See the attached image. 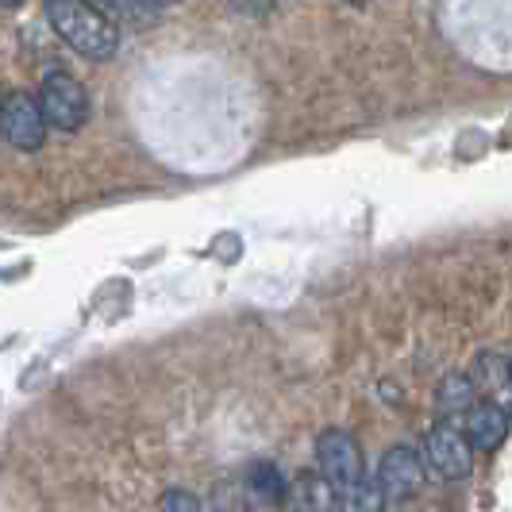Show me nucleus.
Instances as JSON below:
<instances>
[{
    "label": "nucleus",
    "instance_id": "f257e3e1",
    "mask_svg": "<svg viewBox=\"0 0 512 512\" xmlns=\"http://www.w3.org/2000/svg\"><path fill=\"white\" fill-rule=\"evenodd\" d=\"M43 12L58 31V39L70 43L81 58L108 62L120 51V27L112 24V16L101 12L93 0H47Z\"/></svg>",
    "mask_w": 512,
    "mask_h": 512
},
{
    "label": "nucleus",
    "instance_id": "f03ea898",
    "mask_svg": "<svg viewBox=\"0 0 512 512\" xmlns=\"http://www.w3.org/2000/svg\"><path fill=\"white\" fill-rule=\"evenodd\" d=\"M39 108L58 131H81L89 120V93L70 70H47L39 85Z\"/></svg>",
    "mask_w": 512,
    "mask_h": 512
},
{
    "label": "nucleus",
    "instance_id": "7ed1b4c3",
    "mask_svg": "<svg viewBox=\"0 0 512 512\" xmlns=\"http://www.w3.org/2000/svg\"><path fill=\"white\" fill-rule=\"evenodd\" d=\"M316 462H320V474L328 478V486L335 489L339 501L366 482L359 439L351 436V432H343V428H332V432L320 436V443H316Z\"/></svg>",
    "mask_w": 512,
    "mask_h": 512
},
{
    "label": "nucleus",
    "instance_id": "20e7f679",
    "mask_svg": "<svg viewBox=\"0 0 512 512\" xmlns=\"http://www.w3.org/2000/svg\"><path fill=\"white\" fill-rule=\"evenodd\" d=\"M0 139L24 154L43 151V143H47V116H43V108H39V101L31 93H24V89L4 93V101H0Z\"/></svg>",
    "mask_w": 512,
    "mask_h": 512
},
{
    "label": "nucleus",
    "instance_id": "39448f33",
    "mask_svg": "<svg viewBox=\"0 0 512 512\" xmlns=\"http://www.w3.org/2000/svg\"><path fill=\"white\" fill-rule=\"evenodd\" d=\"M378 493H382V501H409V497H416L420 493V486H424V462H420V455L412 451V447H389L382 455V462H378Z\"/></svg>",
    "mask_w": 512,
    "mask_h": 512
},
{
    "label": "nucleus",
    "instance_id": "423d86ee",
    "mask_svg": "<svg viewBox=\"0 0 512 512\" xmlns=\"http://www.w3.org/2000/svg\"><path fill=\"white\" fill-rule=\"evenodd\" d=\"M424 451H428V462L436 466L443 478H451V482L470 478V470H474V447H470L466 432H459L451 420H447V424H436V428L428 432Z\"/></svg>",
    "mask_w": 512,
    "mask_h": 512
},
{
    "label": "nucleus",
    "instance_id": "0eeeda50",
    "mask_svg": "<svg viewBox=\"0 0 512 512\" xmlns=\"http://www.w3.org/2000/svg\"><path fill=\"white\" fill-rule=\"evenodd\" d=\"M509 436V412L493 401H474V409L466 412V439L474 451H497Z\"/></svg>",
    "mask_w": 512,
    "mask_h": 512
},
{
    "label": "nucleus",
    "instance_id": "6e6552de",
    "mask_svg": "<svg viewBox=\"0 0 512 512\" xmlns=\"http://www.w3.org/2000/svg\"><path fill=\"white\" fill-rule=\"evenodd\" d=\"M289 497L297 501V512H335L339 505L335 489L328 486V478L320 470H301L289 486Z\"/></svg>",
    "mask_w": 512,
    "mask_h": 512
},
{
    "label": "nucleus",
    "instance_id": "1a4fd4ad",
    "mask_svg": "<svg viewBox=\"0 0 512 512\" xmlns=\"http://www.w3.org/2000/svg\"><path fill=\"white\" fill-rule=\"evenodd\" d=\"M247 493H251V497H262V501L282 505L285 497H289V482L278 474L274 462H255L251 474H247Z\"/></svg>",
    "mask_w": 512,
    "mask_h": 512
},
{
    "label": "nucleus",
    "instance_id": "9d476101",
    "mask_svg": "<svg viewBox=\"0 0 512 512\" xmlns=\"http://www.w3.org/2000/svg\"><path fill=\"white\" fill-rule=\"evenodd\" d=\"M439 412H447V416H466V412L474 409V382L466 378V374H447L443 382H439Z\"/></svg>",
    "mask_w": 512,
    "mask_h": 512
},
{
    "label": "nucleus",
    "instance_id": "9b49d317",
    "mask_svg": "<svg viewBox=\"0 0 512 512\" xmlns=\"http://www.w3.org/2000/svg\"><path fill=\"white\" fill-rule=\"evenodd\" d=\"M382 493H378V486L374 482H362L355 493H347L343 501H339V509L343 512H382Z\"/></svg>",
    "mask_w": 512,
    "mask_h": 512
},
{
    "label": "nucleus",
    "instance_id": "f8f14e48",
    "mask_svg": "<svg viewBox=\"0 0 512 512\" xmlns=\"http://www.w3.org/2000/svg\"><path fill=\"white\" fill-rule=\"evenodd\" d=\"M162 512H201V501L189 493V489H170V493H162Z\"/></svg>",
    "mask_w": 512,
    "mask_h": 512
},
{
    "label": "nucleus",
    "instance_id": "ddd939ff",
    "mask_svg": "<svg viewBox=\"0 0 512 512\" xmlns=\"http://www.w3.org/2000/svg\"><path fill=\"white\" fill-rule=\"evenodd\" d=\"M104 8H116L120 16H139V8L147 4V0H101Z\"/></svg>",
    "mask_w": 512,
    "mask_h": 512
},
{
    "label": "nucleus",
    "instance_id": "4468645a",
    "mask_svg": "<svg viewBox=\"0 0 512 512\" xmlns=\"http://www.w3.org/2000/svg\"><path fill=\"white\" fill-rule=\"evenodd\" d=\"M247 512H278L274 501H262V497H247Z\"/></svg>",
    "mask_w": 512,
    "mask_h": 512
},
{
    "label": "nucleus",
    "instance_id": "2eb2a0df",
    "mask_svg": "<svg viewBox=\"0 0 512 512\" xmlns=\"http://www.w3.org/2000/svg\"><path fill=\"white\" fill-rule=\"evenodd\" d=\"M16 4H24V0H0V8H16Z\"/></svg>",
    "mask_w": 512,
    "mask_h": 512
},
{
    "label": "nucleus",
    "instance_id": "dca6fc26",
    "mask_svg": "<svg viewBox=\"0 0 512 512\" xmlns=\"http://www.w3.org/2000/svg\"><path fill=\"white\" fill-rule=\"evenodd\" d=\"M147 4H174V0H147Z\"/></svg>",
    "mask_w": 512,
    "mask_h": 512
},
{
    "label": "nucleus",
    "instance_id": "f3484780",
    "mask_svg": "<svg viewBox=\"0 0 512 512\" xmlns=\"http://www.w3.org/2000/svg\"><path fill=\"white\" fill-rule=\"evenodd\" d=\"M509 382H512V359H509Z\"/></svg>",
    "mask_w": 512,
    "mask_h": 512
}]
</instances>
